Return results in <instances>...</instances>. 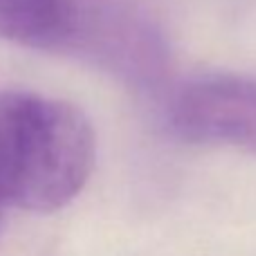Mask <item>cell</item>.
Masks as SVG:
<instances>
[{
  "label": "cell",
  "mask_w": 256,
  "mask_h": 256,
  "mask_svg": "<svg viewBox=\"0 0 256 256\" xmlns=\"http://www.w3.org/2000/svg\"><path fill=\"white\" fill-rule=\"evenodd\" d=\"M94 164L97 132L76 106L38 92H0V198L7 209L68 207Z\"/></svg>",
  "instance_id": "obj_1"
},
{
  "label": "cell",
  "mask_w": 256,
  "mask_h": 256,
  "mask_svg": "<svg viewBox=\"0 0 256 256\" xmlns=\"http://www.w3.org/2000/svg\"><path fill=\"white\" fill-rule=\"evenodd\" d=\"M164 124L186 144L256 155V79L207 74L186 81L166 102Z\"/></svg>",
  "instance_id": "obj_2"
},
{
  "label": "cell",
  "mask_w": 256,
  "mask_h": 256,
  "mask_svg": "<svg viewBox=\"0 0 256 256\" xmlns=\"http://www.w3.org/2000/svg\"><path fill=\"white\" fill-rule=\"evenodd\" d=\"M74 4L76 22L68 48L84 50L88 58L140 92H150L164 84L168 50L148 18L126 4H99L92 12L76 0Z\"/></svg>",
  "instance_id": "obj_3"
},
{
  "label": "cell",
  "mask_w": 256,
  "mask_h": 256,
  "mask_svg": "<svg viewBox=\"0 0 256 256\" xmlns=\"http://www.w3.org/2000/svg\"><path fill=\"white\" fill-rule=\"evenodd\" d=\"M74 22V0H0V38L18 45L68 48Z\"/></svg>",
  "instance_id": "obj_4"
},
{
  "label": "cell",
  "mask_w": 256,
  "mask_h": 256,
  "mask_svg": "<svg viewBox=\"0 0 256 256\" xmlns=\"http://www.w3.org/2000/svg\"><path fill=\"white\" fill-rule=\"evenodd\" d=\"M2 214H4V204L0 202V218H2Z\"/></svg>",
  "instance_id": "obj_5"
}]
</instances>
